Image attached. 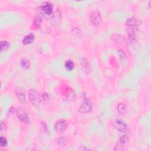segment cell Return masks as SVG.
<instances>
[{
  "label": "cell",
  "instance_id": "6da1fadb",
  "mask_svg": "<svg viewBox=\"0 0 151 151\" xmlns=\"http://www.w3.org/2000/svg\"><path fill=\"white\" fill-rule=\"evenodd\" d=\"M29 99L30 102L35 106H38L41 103V100L39 94L35 89H30L29 91Z\"/></svg>",
  "mask_w": 151,
  "mask_h": 151
},
{
  "label": "cell",
  "instance_id": "7a4b0ae2",
  "mask_svg": "<svg viewBox=\"0 0 151 151\" xmlns=\"http://www.w3.org/2000/svg\"><path fill=\"white\" fill-rule=\"evenodd\" d=\"M67 126H68V123L66 120L64 119H61L58 120V121L56 123L54 126V129L57 133H61L64 132L66 130Z\"/></svg>",
  "mask_w": 151,
  "mask_h": 151
},
{
  "label": "cell",
  "instance_id": "3957f363",
  "mask_svg": "<svg viewBox=\"0 0 151 151\" xmlns=\"http://www.w3.org/2000/svg\"><path fill=\"white\" fill-rule=\"evenodd\" d=\"M17 115L18 118L21 122L25 124H28L30 122L29 116L27 112L23 108H19L17 111Z\"/></svg>",
  "mask_w": 151,
  "mask_h": 151
},
{
  "label": "cell",
  "instance_id": "277c9868",
  "mask_svg": "<svg viewBox=\"0 0 151 151\" xmlns=\"http://www.w3.org/2000/svg\"><path fill=\"white\" fill-rule=\"evenodd\" d=\"M92 108V104L90 100L86 99L83 104L81 105V106L79 108V112L81 113H87L91 111Z\"/></svg>",
  "mask_w": 151,
  "mask_h": 151
},
{
  "label": "cell",
  "instance_id": "5b68a950",
  "mask_svg": "<svg viewBox=\"0 0 151 151\" xmlns=\"http://www.w3.org/2000/svg\"><path fill=\"white\" fill-rule=\"evenodd\" d=\"M115 128L121 132H126L128 129V125L121 120H116L114 122Z\"/></svg>",
  "mask_w": 151,
  "mask_h": 151
},
{
  "label": "cell",
  "instance_id": "8992f818",
  "mask_svg": "<svg viewBox=\"0 0 151 151\" xmlns=\"http://www.w3.org/2000/svg\"><path fill=\"white\" fill-rule=\"evenodd\" d=\"M128 141V137L127 135H124L120 138L117 143L116 144L115 150H123L125 149V144Z\"/></svg>",
  "mask_w": 151,
  "mask_h": 151
},
{
  "label": "cell",
  "instance_id": "52a82bcc",
  "mask_svg": "<svg viewBox=\"0 0 151 151\" xmlns=\"http://www.w3.org/2000/svg\"><path fill=\"white\" fill-rule=\"evenodd\" d=\"M90 20L92 23L95 25H97L100 24L102 21V17L100 14L97 11H94L92 12L90 16Z\"/></svg>",
  "mask_w": 151,
  "mask_h": 151
},
{
  "label": "cell",
  "instance_id": "ba28073f",
  "mask_svg": "<svg viewBox=\"0 0 151 151\" xmlns=\"http://www.w3.org/2000/svg\"><path fill=\"white\" fill-rule=\"evenodd\" d=\"M53 5L49 2H46L42 4L40 7V11L42 13L46 15H50L53 12Z\"/></svg>",
  "mask_w": 151,
  "mask_h": 151
},
{
  "label": "cell",
  "instance_id": "9c48e42d",
  "mask_svg": "<svg viewBox=\"0 0 151 151\" xmlns=\"http://www.w3.org/2000/svg\"><path fill=\"white\" fill-rule=\"evenodd\" d=\"M16 94L18 100L22 103H26V96L24 90L21 87H17L16 90Z\"/></svg>",
  "mask_w": 151,
  "mask_h": 151
},
{
  "label": "cell",
  "instance_id": "30bf717a",
  "mask_svg": "<svg viewBox=\"0 0 151 151\" xmlns=\"http://www.w3.org/2000/svg\"><path fill=\"white\" fill-rule=\"evenodd\" d=\"M80 64L82 65V69H83L84 71L86 73H90L92 72V67L90 66V64L89 63L87 59L85 58H82L80 59Z\"/></svg>",
  "mask_w": 151,
  "mask_h": 151
},
{
  "label": "cell",
  "instance_id": "8fae6325",
  "mask_svg": "<svg viewBox=\"0 0 151 151\" xmlns=\"http://www.w3.org/2000/svg\"><path fill=\"white\" fill-rule=\"evenodd\" d=\"M62 19V15H61V12L59 10H57L54 12V13L53 14V16L52 17V23L54 25H58L60 22V20H61Z\"/></svg>",
  "mask_w": 151,
  "mask_h": 151
},
{
  "label": "cell",
  "instance_id": "7c38bea8",
  "mask_svg": "<svg viewBox=\"0 0 151 151\" xmlns=\"http://www.w3.org/2000/svg\"><path fill=\"white\" fill-rule=\"evenodd\" d=\"M141 22L139 20L134 17H130L127 19L126 21V25L128 27H134L137 26L140 24Z\"/></svg>",
  "mask_w": 151,
  "mask_h": 151
},
{
  "label": "cell",
  "instance_id": "4fadbf2b",
  "mask_svg": "<svg viewBox=\"0 0 151 151\" xmlns=\"http://www.w3.org/2000/svg\"><path fill=\"white\" fill-rule=\"evenodd\" d=\"M111 40L117 43H123L125 41V38L122 35L114 34L111 36Z\"/></svg>",
  "mask_w": 151,
  "mask_h": 151
},
{
  "label": "cell",
  "instance_id": "5bb4252c",
  "mask_svg": "<svg viewBox=\"0 0 151 151\" xmlns=\"http://www.w3.org/2000/svg\"><path fill=\"white\" fill-rule=\"evenodd\" d=\"M34 38H35L34 35H33V34H30L26 36L24 38V39L23 40V44L24 45H27V44H31L34 41Z\"/></svg>",
  "mask_w": 151,
  "mask_h": 151
},
{
  "label": "cell",
  "instance_id": "9a60e30c",
  "mask_svg": "<svg viewBox=\"0 0 151 151\" xmlns=\"http://www.w3.org/2000/svg\"><path fill=\"white\" fill-rule=\"evenodd\" d=\"M65 66L67 70L71 71L74 68V64L71 60H67L65 63Z\"/></svg>",
  "mask_w": 151,
  "mask_h": 151
},
{
  "label": "cell",
  "instance_id": "2e32d148",
  "mask_svg": "<svg viewBox=\"0 0 151 151\" xmlns=\"http://www.w3.org/2000/svg\"><path fill=\"white\" fill-rule=\"evenodd\" d=\"M41 18L39 16H36L34 19V26L36 29H40L41 24Z\"/></svg>",
  "mask_w": 151,
  "mask_h": 151
},
{
  "label": "cell",
  "instance_id": "e0dca14e",
  "mask_svg": "<svg viewBox=\"0 0 151 151\" xmlns=\"http://www.w3.org/2000/svg\"><path fill=\"white\" fill-rule=\"evenodd\" d=\"M30 62L29 60L27 58H23L22 59L21 62V66L23 69L27 70L30 67Z\"/></svg>",
  "mask_w": 151,
  "mask_h": 151
},
{
  "label": "cell",
  "instance_id": "ac0fdd59",
  "mask_svg": "<svg viewBox=\"0 0 151 151\" xmlns=\"http://www.w3.org/2000/svg\"><path fill=\"white\" fill-rule=\"evenodd\" d=\"M117 111L120 114H124L126 112V106L124 103H119L117 106Z\"/></svg>",
  "mask_w": 151,
  "mask_h": 151
},
{
  "label": "cell",
  "instance_id": "d6986e66",
  "mask_svg": "<svg viewBox=\"0 0 151 151\" xmlns=\"http://www.w3.org/2000/svg\"><path fill=\"white\" fill-rule=\"evenodd\" d=\"M9 48V43L7 41H2L1 42V51H5Z\"/></svg>",
  "mask_w": 151,
  "mask_h": 151
},
{
  "label": "cell",
  "instance_id": "ffe728a7",
  "mask_svg": "<svg viewBox=\"0 0 151 151\" xmlns=\"http://www.w3.org/2000/svg\"><path fill=\"white\" fill-rule=\"evenodd\" d=\"M66 144V140L63 137L59 138V139L58 140V146L60 148H64Z\"/></svg>",
  "mask_w": 151,
  "mask_h": 151
},
{
  "label": "cell",
  "instance_id": "44dd1931",
  "mask_svg": "<svg viewBox=\"0 0 151 151\" xmlns=\"http://www.w3.org/2000/svg\"><path fill=\"white\" fill-rule=\"evenodd\" d=\"M0 145L2 147H5L7 145V140L4 137H1L0 138Z\"/></svg>",
  "mask_w": 151,
  "mask_h": 151
},
{
  "label": "cell",
  "instance_id": "7402d4cb",
  "mask_svg": "<svg viewBox=\"0 0 151 151\" xmlns=\"http://www.w3.org/2000/svg\"><path fill=\"white\" fill-rule=\"evenodd\" d=\"M5 129H6V125H5V123L3 121H1V131L2 132H3L5 130Z\"/></svg>",
  "mask_w": 151,
  "mask_h": 151
},
{
  "label": "cell",
  "instance_id": "603a6c76",
  "mask_svg": "<svg viewBox=\"0 0 151 151\" xmlns=\"http://www.w3.org/2000/svg\"><path fill=\"white\" fill-rule=\"evenodd\" d=\"M14 112H15V108H14V107H11V108L10 109L9 111H8V115L10 116V115H12Z\"/></svg>",
  "mask_w": 151,
  "mask_h": 151
}]
</instances>
